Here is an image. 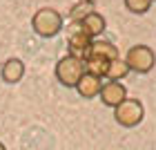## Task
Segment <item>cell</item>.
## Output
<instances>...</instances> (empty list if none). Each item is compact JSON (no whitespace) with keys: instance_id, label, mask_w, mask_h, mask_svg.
Masks as SVG:
<instances>
[{"instance_id":"5b68a950","label":"cell","mask_w":156,"mask_h":150,"mask_svg":"<svg viewBox=\"0 0 156 150\" xmlns=\"http://www.w3.org/2000/svg\"><path fill=\"white\" fill-rule=\"evenodd\" d=\"M67 45H69V56H76V58H85L87 49L91 45V38L83 32L80 23H72L67 29Z\"/></svg>"},{"instance_id":"30bf717a","label":"cell","mask_w":156,"mask_h":150,"mask_svg":"<svg viewBox=\"0 0 156 150\" xmlns=\"http://www.w3.org/2000/svg\"><path fill=\"white\" fill-rule=\"evenodd\" d=\"M2 81L5 83H18L20 78H23V74H25V63L20 61V58H9L2 65Z\"/></svg>"},{"instance_id":"3957f363","label":"cell","mask_w":156,"mask_h":150,"mask_svg":"<svg viewBox=\"0 0 156 150\" xmlns=\"http://www.w3.org/2000/svg\"><path fill=\"white\" fill-rule=\"evenodd\" d=\"M83 74H85V63H83V58H76V56H65L56 65V78L65 88H76L78 78Z\"/></svg>"},{"instance_id":"4fadbf2b","label":"cell","mask_w":156,"mask_h":150,"mask_svg":"<svg viewBox=\"0 0 156 150\" xmlns=\"http://www.w3.org/2000/svg\"><path fill=\"white\" fill-rule=\"evenodd\" d=\"M125 7L132 13H145V11H150L152 0H125Z\"/></svg>"},{"instance_id":"8992f818","label":"cell","mask_w":156,"mask_h":150,"mask_svg":"<svg viewBox=\"0 0 156 150\" xmlns=\"http://www.w3.org/2000/svg\"><path fill=\"white\" fill-rule=\"evenodd\" d=\"M98 96H101V101L105 105H109V108H116L120 101H125L127 99V90L123 83L118 81H109V83H103L101 85V92H98Z\"/></svg>"},{"instance_id":"7c38bea8","label":"cell","mask_w":156,"mask_h":150,"mask_svg":"<svg viewBox=\"0 0 156 150\" xmlns=\"http://www.w3.org/2000/svg\"><path fill=\"white\" fill-rule=\"evenodd\" d=\"M94 0H80V2L74 5V9L69 11V18H72V23H80V20L87 16V13L94 11Z\"/></svg>"},{"instance_id":"5bb4252c","label":"cell","mask_w":156,"mask_h":150,"mask_svg":"<svg viewBox=\"0 0 156 150\" xmlns=\"http://www.w3.org/2000/svg\"><path fill=\"white\" fill-rule=\"evenodd\" d=\"M0 150H7V148H5V144H0Z\"/></svg>"},{"instance_id":"52a82bcc","label":"cell","mask_w":156,"mask_h":150,"mask_svg":"<svg viewBox=\"0 0 156 150\" xmlns=\"http://www.w3.org/2000/svg\"><path fill=\"white\" fill-rule=\"evenodd\" d=\"M85 56H96V58H103V61L109 63V61L118 58V47L114 43H109V40H94Z\"/></svg>"},{"instance_id":"7a4b0ae2","label":"cell","mask_w":156,"mask_h":150,"mask_svg":"<svg viewBox=\"0 0 156 150\" xmlns=\"http://www.w3.org/2000/svg\"><path fill=\"white\" fill-rule=\"evenodd\" d=\"M143 117H145V108L138 99H125V101H120L114 108V119L125 128L138 126L143 121Z\"/></svg>"},{"instance_id":"6da1fadb","label":"cell","mask_w":156,"mask_h":150,"mask_svg":"<svg viewBox=\"0 0 156 150\" xmlns=\"http://www.w3.org/2000/svg\"><path fill=\"white\" fill-rule=\"evenodd\" d=\"M31 25H34V32H36L38 36L51 38V36H56V34L62 29V18H60V13L56 9L45 7V9L36 11V16L31 18Z\"/></svg>"},{"instance_id":"277c9868","label":"cell","mask_w":156,"mask_h":150,"mask_svg":"<svg viewBox=\"0 0 156 150\" xmlns=\"http://www.w3.org/2000/svg\"><path fill=\"white\" fill-rule=\"evenodd\" d=\"M125 65L132 72L147 74L154 67V52L147 45H134V47H129V52L125 56Z\"/></svg>"},{"instance_id":"9c48e42d","label":"cell","mask_w":156,"mask_h":150,"mask_svg":"<svg viewBox=\"0 0 156 150\" xmlns=\"http://www.w3.org/2000/svg\"><path fill=\"white\" fill-rule=\"evenodd\" d=\"M80 27H83V32L87 34L89 38L101 36V34L105 32V18H103V13H98V11L87 13V16L80 20Z\"/></svg>"},{"instance_id":"8fae6325","label":"cell","mask_w":156,"mask_h":150,"mask_svg":"<svg viewBox=\"0 0 156 150\" xmlns=\"http://www.w3.org/2000/svg\"><path fill=\"white\" fill-rule=\"evenodd\" d=\"M127 65H125V61L123 58H114V61H109V65L107 69H105V76L109 78V81H120V78H125L127 76Z\"/></svg>"},{"instance_id":"ba28073f","label":"cell","mask_w":156,"mask_h":150,"mask_svg":"<svg viewBox=\"0 0 156 150\" xmlns=\"http://www.w3.org/2000/svg\"><path fill=\"white\" fill-rule=\"evenodd\" d=\"M101 85H103V81L98 76L85 72L80 78H78L76 90H78V94H80L83 99H94V96H98V92H101Z\"/></svg>"}]
</instances>
